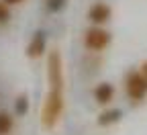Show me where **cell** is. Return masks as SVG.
<instances>
[{
  "mask_svg": "<svg viewBox=\"0 0 147 135\" xmlns=\"http://www.w3.org/2000/svg\"><path fill=\"white\" fill-rule=\"evenodd\" d=\"M47 84L49 90L41 107V125L43 129L51 131L61 121L65 109V76H63V60L59 49H51L47 55Z\"/></svg>",
  "mask_w": 147,
  "mask_h": 135,
  "instance_id": "1",
  "label": "cell"
},
{
  "mask_svg": "<svg viewBox=\"0 0 147 135\" xmlns=\"http://www.w3.org/2000/svg\"><path fill=\"white\" fill-rule=\"evenodd\" d=\"M125 94L133 104H141L147 98V78L141 70H129L125 74Z\"/></svg>",
  "mask_w": 147,
  "mask_h": 135,
  "instance_id": "2",
  "label": "cell"
},
{
  "mask_svg": "<svg viewBox=\"0 0 147 135\" xmlns=\"http://www.w3.org/2000/svg\"><path fill=\"white\" fill-rule=\"evenodd\" d=\"M110 43H113V35H110V31H106L104 27L92 25L84 33V47L88 51H92V53H102L104 49H108Z\"/></svg>",
  "mask_w": 147,
  "mask_h": 135,
  "instance_id": "3",
  "label": "cell"
},
{
  "mask_svg": "<svg viewBox=\"0 0 147 135\" xmlns=\"http://www.w3.org/2000/svg\"><path fill=\"white\" fill-rule=\"evenodd\" d=\"M110 18H113V8H110L106 2H94L88 8V21L92 25L104 27L106 23H110Z\"/></svg>",
  "mask_w": 147,
  "mask_h": 135,
  "instance_id": "4",
  "label": "cell"
},
{
  "mask_svg": "<svg viewBox=\"0 0 147 135\" xmlns=\"http://www.w3.org/2000/svg\"><path fill=\"white\" fill-rule=\"evenodd\" d=\"M47 51V33L45 31H35V35L31 37V41L27 45V57H31V60H39V57H43Z\"/></svg>",
  "mask_w": 147,
  "mask_h": 135,
  "instance_id": "5",
  "label": "cell"
},
{
  "mask_svg": "<svg viewBox=\"0 0 147 135\" xmlns=\"http://www.w3.org/2000/svg\"><path fill=\"white\" fill-rule=\"evenodd\" d=\"M115 94H117V90H115V86L110 82H100V84L94 86V90H92V96H94L96 104H100V107H108L115 100Z\"/></svg>",
  "mask_w": 147,
  "mask_h": 135,
  "instance_id": "6",
  "label": "cell"
},
{
  "mask_svg": "<svg viewBox=\"0 0 147 135\" xmlns=\"http://www.w3.org/2000/svg\"><path fill=\"white\" fill-rule=\"evenodd\" d=\"M123 119V111L121 109H106L98 115V119H96V125L98 127H113L117 123H121Z\"/></svg>",
  "mask_w": 147,
  "mask_h": 135,
  "instance_id": "7",
  "label": "cell"
},
{
  "mask_svg": "<svg viewBox=\"0 0 147 135\" xmlns=\"http://www.w3.org/2000/svg\"><path fill=\"white\" fill-rule=\"evenodd\" d=\"M14 127L12 115H8L6 111H0V135H8Z\"/></svg>",
  "mask_w": 147,
  "mask_h": 135,
  "instance_id": "8",
  "label": "cell"
},
{
  "mask_svg": "<svg viewBox=\"0 0 147 135\" xmlns=\"http://www.w3.org/2000/svg\"><path fill=\"white\" fill-rule=\"evenodd\" d=\"M69 4V0H45V10L51 14H57L61 10H65Z\"/></svg>",
  "mask_w": 147,
  "mask_h": 135,
  "instance_id": "9",
  "label": "cell"
},
{
  "mask_svg": "<svg viewBox=\"0 0 147 135\" xmlns=\"http://www.w3.org/2000/svg\"><path fill=\"white\" fill-rule=\"evenodd\" d=\"M27 111H29V98L25 94H21L14 100V113L18 115V117H23V115H27Z\"/></svg>",
  "mask_w": 147,
  "mask_h": 135,
  "instance_id": "10",
  "label": "cell"
},
{
  "mask_svg": "<svg viewBox=\"0 0 147 135\" xmlns=\"http://www.w3.org/2000/svg\"><path fill=\"white\" fill-rule=\"evenodd\" d=\"M8 18H10V8H8V4L2 0V2H0V25L8 23Z\"/></svg>",
  "mask_w": 147,
  "mask_h": 135,
  "instance_id": "11",
  "label": "cell"
},
{
  "mask_svg": "<svg viewBox=\"0 0 147 135\" xmlns=\"http://www.w3.org/2000/svg\"><path fill=\"white\" fill-rule=\"evenodd\" d=\"M139 70H141V74H143L145 78H147V60H145V62H143V64L139 66Z\"/></svg>",
  "mask_w": 147,
  "mask_h": 135,
  "instance_id": "12",
  "label": "cell"
},
{
  "mask_svg": "<svg viewBox=\"0 0 147 135\" xmlns=\"http://www.w3.org/2000/svg\"><path fill=\"white\" fill-rule=\"evenodd\" d=\"M4 2H6L8 6H12V4H21V2H25V0H4Z\"/></svg>",
  "mask_w": 147,
  "mask_h": 135,
  "instance_id": "13",
  "label": "cell"
}]
</instances>
